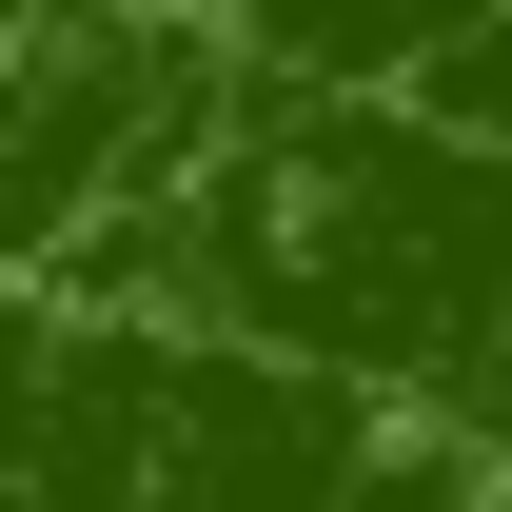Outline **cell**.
<instances>
[{
    "label": "cell",
    "instance_id": "1",
    "mask_svg": "<svg viewBox=\"0 0 512 512\" xmlns=\"http://www.w3.org/2000/svg\"><path fill=\"white\" fill-rule=\"evenodd\" d=\"M473 237H512V158H473L434 119H375V99L256 119L217 158V296L355 394H493L512 375L493 335H453Z\"/></svg>",
    "mask_w": 512,
    "mask_h": 512
}]
</instances>
